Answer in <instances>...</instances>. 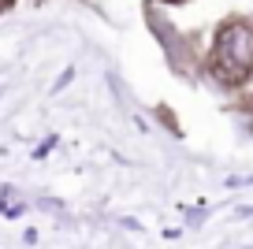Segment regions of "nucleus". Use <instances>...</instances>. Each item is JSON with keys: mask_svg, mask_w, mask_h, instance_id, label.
<instances>
[{"mask_svg": "<svg viewBox=\"0 0 253 249\" xmlns=\"http://www.w3.org/2000/svg\"><path fill=\"white\" fill-rule=\"evenodd\" d=\"M205 71L220 89H246L253 82V23L231 15L216 26Z\"/></svg>", "mask_w": 253, "mask_h": 249, "instance_id": "nucleus-1", "label": "nucleus"}, {"mask_svg": "<svg viewBox=\"0 0 253 249\" xmlns=\"http://www.w3.org/2000/svg\"><path fill=\"white\" fill-rule=\"evenodd\" d=\"M145 11H149L153 34L164 41V52H168V60H171V67H175V71H190V63H194V48L186 45V38L175 30L171 19H164V11H160V8H153V4H149Z\"/></svg>", "mask_w": 253, "mask_h": 249, "instance_id": "nucleus-2", "label": "nucleus"}, {"mask_svg": "<svg viewBox=\"0 0 253 249\" xmlns=\"http://www.w3.org/2000/svg\"><path fill=\"white\" fill-rule=\"evenodd\" d=\"M242 108H246V112L253 116V93H246V97H242Z\"/></svg>", "mask_w": 253, "mask_h": 249, "instance_id": "nucleus-3", "label": "nucleus"}, {"mask_svg": "<svg viewBox=\"0 0 253 249\" xmlns=\"http://www.w3.org/2000/svg\"><path fill=\"white\" fill-rule=\"evenodd\" d=\"M15 8V0H0V15H4V11H11Z\"/></svg>", "mask_w": 253, "mask_h": 249, "instance_id": "nucleus-4", "label": "nucleus"}, {"mask_svg": "<svg viewBox=\"0 0 253 249\" xmlns=\"http://www.w3.org/2000/svg\"><path fill=\"white\" fill-rule=\"evenodd\" d=\"M160 4H186V0H160Z\"/></svg>", "mask_w": 253, "mask_h": 249, "instance_id": "nucleus-5", "label": "nucleus"}]
</instances>
